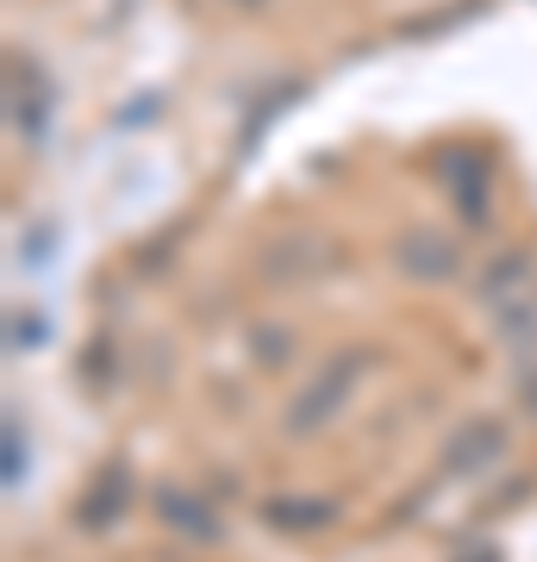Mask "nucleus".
<instances>
[{
  "instance_id": "obj_2",
  "label": "nucleus",
  "mask_w": 537,
  "mask_h": 562,
  "mask_svg": "<svg viewBox=\"0 0 537 562\" xmlns=\"http://www.w3.org/2000/svg\"><path fill=\"white\" fill-rule=\"evenodd\" d=\"M394 262H400V276H413V281H450L457 276V238L450 232H432V225H406L394 238Z\"/></svg>"
},
{
  "instance_id": "obj_5",
  "label": "nucleus",
  "mask_w": 537,
  "mask_h": 562,
  "mask_svg": "<svg viewBox=\"0 0 537 562\" xmlns=\"http://www.w3.org/2000/svg\"><path fill=\"white\" fill-rule=\"evenodd\" d=\"M525 276H532V257H525V250H506V257H494L488 269H481L476 294H481V301H500V294L525 288Z\"/></svg>"
},
{
  "instance_id": "obj_3",
  "label": "nucleus",
  "mask_w": 537,
  "mask_h": 562,
  "mask_svg": "<svg viewBox=\"0 0 537 562\" xmlns=\"http://www.w3.org/2000/svg\"><path fill=\"white\" fill-rule=\"evenodd\" d=\"M357 375H362V350H350V357H338L325 375H318L306 394L294 401V413H288V425H294V438H306V425H325L332 413H338V401L357 387Z\"/></svg>"
},
{
  "instance_id": "obj_6",
  "label": "nucleus",
  "mask_w": 537,
  "mask_h": 562,
  "mask_svg": "<svg viewBox=\"0 0 537 562\" xmlns=\"http://www.w3.org/2000/svg\"><path fill=\"white\" fill-rule=\"evenodd\" d=\"M225 7H232V13H269L276 0H225Z\"/></svg>"
},
{
  "instance_id": "obj_4",
  "label": "nucleus",
  "mask_w": 537,
  "mask_h": 562,
  "mask_svg": "<svg viewBox=\"0 0 537 562\" xmlns=\"http://www.w3.org/2000/svg\"><path fill=\"white\" fill-rule=\"evenodd\" d=\"M7 120H13V138H25V144H38V138H44V125H51V81H44L32 63H13Z\"/></svg>"
},
{
  "instance_id": "obj_1",
  "label": "nucleus",
  "mask_w": 537,
  "mask_h": 562,
  "mask_svg": "<svg viewBox=\"0 0 537 562\" xmlns=\"http://www.w3.org/2000/svg\"><path fill=\"white\" fill-rule=\"evenodd\" d=\"M432 176H438V188L450 194L462 225L494 220V169H488V157H481L476 144H444L438 157H432Z\"/></svg>"
}]
</instances>
